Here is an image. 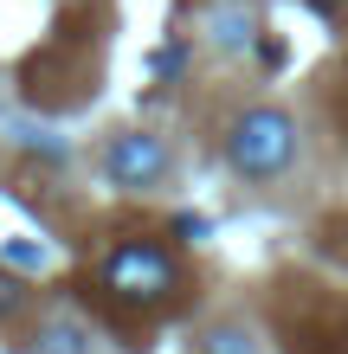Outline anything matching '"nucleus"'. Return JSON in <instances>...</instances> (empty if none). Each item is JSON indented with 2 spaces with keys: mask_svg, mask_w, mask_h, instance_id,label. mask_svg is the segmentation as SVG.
<instances>
[{
  "mask_svg": "<svg viewBox=\"0 0 348 354\" xmlns=\"http://www.w3.org/2000/svg\"><path fill=\"white\" fill-rule=\"evenodd\" d=\"M200 354H264V348H258V335L245 322H213L207 342H200Z\"/></svg>",
  "mask_w": 348,
  "mask_h": 354,
  "instance_id": "nucleus-5",
  "label": "nucleus"
},
{
  "mask_svg": "<svg viewBox=\"0 0 348 354\" xmlns=\"http://www.w3.org/2000/svg\"><path fill=\"white\" fill-rule=\"evenodd\" d=\"M104 174H110V187L149 194V187L168 180V142L149 136V129H122L110 149H104Z\"/></svg>",
  "mask_w": 348,
  "mask_h": 354,
  "instance_id": "nucleus-3",
  "label": "nucleus"
},
{
  "mask_svg": "<svg viewBox=\"0 0 348 354\" xmlns=\"http://www.w3.org/2000/svg\"><path fill=\"white\" fill-rule=\"evenodd\" d=\"M33 354H91V335L77 322H46L33 335Z\"/></svg>",
  "mask_w": 348,
  "mask_h": 354,
  "instance_id": "nucleus-4",
  "label": "nucleus"
},
{
  "mask_svg": "<svg viewBox=\"0 0 348 354\" xmlns=\"http://www.w3.org/2000/svg\"><path fill=\"white\" fill-rule=\"evenodd\" d=\"M316 13H342V0H316Z\"/></svg>",
  "mask_w": 348,
  "mask_h": 354,
  "instance_id": "nucleus-6",
  "label": "nucleus"
},
{
  "mask_svg": "<svg viewBox=\"0 0 348 354\" xmlns=\"http://www.w3.org/2000/svg\"><path fill=\"white\" fill-rule=\"evenodd\" d=\"M104 290L116 303H129V309H161L181 290V264L168 245H155V239H129V245H116L110 264H104Z\"/></svg>",
  "mask_w": 348,
  "mask_h": 354,
  "instance_id": "nucleus-2",
  "label": "nucleus"
},
{
  "mask_svg": "<svg viewBox=\"0 0 348 354\" xmlns=\"http://www.w3.org/2000/svg\"><path fill=\"white\" fill-rule=\"evenodd\" d=\"M226 161H232V174H245V180L291 174V161H297V122L284 116L277 103H252V110H239L232 129H226Z\"/></svg>",
  "mask_w": 348,
  "mask_h": 354,
  "instance_id": "nucleus-1",
  "label": "nucleus"
}]
</instances>
